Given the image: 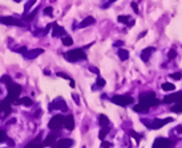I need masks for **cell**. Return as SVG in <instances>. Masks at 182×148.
Masks as SVG:
<instances>
[{"label":"cell","mask_w":182,"mask_h":148,"mask_svg":"<svg viewBox=\"0 0 182 148\" xmlns=\"http://www.w3.org/2000/svg\"><path fill=\"white\" fill-rule=\"evenodd\" d=\"M57 75H58V76H60V77H64V79H68V80H72V79H71L69 76H68V75H65V73H61V72H58V73H57Z\"/></svg>","instance_id":"cell-32"},{"label":"cell","mask_w":182,"mask_h":148,"mask_svg":"<svg viewBox=\"0 0 182 148\" xmlns=\"http://www.w3.org/2000/svg\"><path fill=\"white\" fill-rule=\"evenodd\" d=\"M177 132H180V134H182V126H181V127H177Z\"/></svg>","instance_id":"cell-37"},{"label":"cell","mask_w":182,"mask_h":148,"mask_svg":"<svg viewBox=\"0 0 182 148\" xmlns=\"http://www.w3.org/2000/svg\"><path fill=\"white\" fill-rule=\"evenodd\" d=\"M55 140H56V135H49L48 137H47V140L44 141V146H53L55 144Z\"/></svg>","instance_id":"cell-18"},{"label":"cell","mask_w":182,"mask_h":148,"mask_svg":"<svg viewBox=\"0 0 182 148\" xmlns=\"http://www.w3.org/2000/svg\"><path fill=\"white\" fill-rule=\"evenodd\" d=\"M64 57L67 59L68 62H78V60H82V59H86V55H85V52H84V49H80V48H77V49H72V51H68L64 53Z\"/></svg>","instance_id":"cell-3"},{"label":"cell","mask_w":182,"mask_h":148,"mask_svg":"<svg viewBox=\"0 0 182 148\" xmlns=\"http://www.w3.org/2000/svg\"><path fill=\"white\" fill-rule=\"evenodd\" d=\"M73 97H75V100H76V103H78V97H77V95H73Z\"/></svg>","instance_id":"cell-39"},{"label":"cell","mask_w":182,"mask_h":148,"mask_svg":"<svg viewBox=\"0 0 182 148\" xmlns=\"http://www.w3.org/2000/svg\"><path fill=\"white\" fill-rule=\"evenodd\" d=\"M92 24H95V19H93L92 16H88L85 17L84 20H82L80 23V28H84V27H88V26H92Z\"/></svg>","instance_id":"cell-16"},{"label":"cell","mask_w":182,"mask_h":148,"mask_svg":"<svg viewBox=\"0 0 182 148\" xmlns=\"http://www.w3.org/2000/svg\"><path fill=\"white\" fill-rule=\"evenodd\" d=\"M114 46H117V47H120V46H122V42H121V40H119V42H116V43H114Z\"/></svg>","instance_id":"cell-36"},{"label":"cell","mask_w":182,"mask_h":148,"mask_svg":"<svg viewBox=\"0 0 182 148\" xmlns=\"http://www.w3.org/2000/svg\"><path fill=\"white\" fill-rule=\"evenodd\" d=\"M64 126H65V128L68 131H72L73 128H75V119H73L72 115L67 116L65 119H64Z\"/></svg>","instance_id":"cell-13"},{"label":"cell","mask_w":182,"mask_h":148,"mask_svg":"<svg viewBox=\"0 0 182 148\" xmlns=\"http://www.w3.org/2000/svg\"><path fill=\"white\" fill-rule=\"evenodd\" d=\"M7 140V134L4 131L0 130V143H3V141H6Z\"/></svg>","instance_id":"cell-29"},{"label":"cell","mask_w":182,"mask_h":148,"mask_svg":"<svg viewBox=\"0 0 182 148\" xmlns=\"http://www.w3.org/2000/svg\"><path fill=\"white\" fill-rule=\"evenodd\" d=\"M64 119H65V117L61 116V115H56V116H53L52 119H51V121H49L48 127L51 128V130H53V131L60 130L61 126L64 124Z\"/></svg>","instance_id":"cell-6"},{"label":"cell","mask_w":182,"mask_h":148,"mask_svg":"<svg viewBox=\"0 0 182 148\" xmlns=\"http://www.w3.org/2000/svg\"><path fill=\"white\" fill-rule=\"evenodd\" d=\"M119 22L122 23V24H129L130 27L134 24L133 20H132V19H130L129 16H125V15H120V16H119Z\"/></svg>","instance_id":"cell-15"},{"label":"cell","mask_w":182,"mask_h":148,"mask_svg":"<svg viewBox=\"0 0 182 148\" xmlns=\"http://www.w3.org/2000/svg\"><path fill=\"white\" fill-rule=\"evenodd\" d=\"M71 146H73L72 139H61L57 143V147H71Z\"/></svg>","instance_id":"cell-17"},{"label":"cell","mask_w":182,"mask_h":148,"mask_svg":"<svg viewBox=\"0 0 182 148\" xmlns=\"http://www.w3.org/2000/svg\"><path fill=\"white\" fill-rule=\"evenodd\" d=\"M72 43H73V40H72L71 36H64L63 37V44L64 46H72Z\"/></svg>","instance_id":"cell-26"},{"label":"cell","mask_w":182,"mask_h":148,"mask_svg":"<svg viewBox=\"0 0 182 148\" xmlns=\"http://www.w3.org/2000/svg\"><path fill=\"white\" fill-rule=\"evenodd\" d=\"M182 77V73L181 72H175L171 75V79H174V80H180V79Z\"/></svg>","instance_id":"cell-31"},{"label":"cell","mask_w":182,"mask_h":148,"mask_svg":"<svg viewBox=\"0 0 182 148\" xmlns=\"http://www.w3.org/2000/svg\"><path fill=\"white\" fill-rule=\"evenodd\" d=\"M171 111L175 112V113H181V112H182V101H181V103L178 101L174 107H171Z\"/></svg>","instance_id":"cell-23"},{"label":"cell","mask_w":182,"mask_h":148,"mask_svg":"<svg viewBox=\"0 0 182 148\" xmlns=\"http://www.w3.org/2000/svg\"><path fill=\"white\" fill-rule=\"evenodd\" d=\"M152 52H154V48H153V47L145 48L144 51H142V53H141V59H142V60H144V62L146 63V62L150 59V56H152Z\"/></svg>","instance_id":"cell-14"},{"label":"cell","mask_w":182,"mask_h":148,"mask_svg":"<svg viewBox=\"0 0 182 148\" xmlns=\"http://www.w3.org/2000/svg\"><path fill=\"white\" fill-rule=\"evenodd\" d=\"M0 23L6 24V26H17V27H23L24 23L17 20L15 17H9V16H0Z\"/></svg>","instance_id":"cell-7"},{"label":"cell","mask_w":182,"mask_h":148,"mask_svg":"<svg viewBox=\"0 0 182 148\" xmlns=\"http://www.w3.org/2000/svg\"><path fill=\"white\" fill-rule=\"evenodd\" d=\"M119 56H120L121 60H126V59L129 57V52H128L126 49H120V51H119Z\"/></svg>","instance_id":"cell-22"},{"label":"cell","mask_w":182,"mask_h":148,"mask_svg":"<svg viewBox=\"0 0 182 148\" xmlns=\"http://www.w3.org/2000/svg\"><path fill=\"white\" fill-rule=\"evenodd\" d=\"M161 88L164 91H174L175 90V86L171 84V83H164V84L161 86Z\"/></svg>","instance_id":"cell-19"},{"label":"cell","mask_w":182,"mask_h":148,"mask_svg":"<svg viewBox=\"0 0 182 148\" xmlns=\"http://www.w3.org/2000/svg\"><path fill=\"white\" fill-rule=\"evenodd\" d=\"M109 2H114V0H109Z\"/></svg>","instance_id":"cell-41"},{"label":"cell","mask_w":182,"mask_h":148,"mask_svg":"<svg viewBox=\"0 0 182 148\" xmlns=\"http://www.w3.org/2000/svg\"><path fill=\"white\" fill-rule=\"evenodd\" d=\"M7 88H8V97L6 99V101H8V103L16 101L19 95H20V92H21V87L19 86V84H15V83L9 81Z\"/></svg>","instance_id":"cell-2"},{"label":"cell","mask_w":182,"mask_h":148,"mask_svg":"<svg viewBox=\"0 0 182 148\" xmlns=\"http://www.w3.org/2000/svg\"><path fill=\"white\" fill-rule=\"evenodd\" d=\"M173 143L169 139H164V137H160V139H156V141L153 143V147H170Z\"/></svg>","instance_id":"cell-9"},{"label":"cell","mask_w":182,"mask_h":148,"mask_svg":"<svg viewBox=\"0 0 182 148\" xmlns=\"http://www.w3.org/2000/svg\"><path fill=\"white\" fill-rule=\"evenodd\" d=\"M145 123V124L150 128V130H160L161 127H164L166 123H170V121H173V119L171 117H166V119H162V120H160V119H154V120H152L150 123H147L146 120H142Z\"/></svg>","instance_id":"cell-4"},{"label":"cell","mask_w":182,"mask_h":148,"mask_svg":"<svg viewBox=\"0 0 182 148\" xmlns=\"http://www.w3.org/2000/svg\"><path fill=\"white\" fill-rule=\"evenodd\" d=\"M36 3V0H29V2L26 4V7H24V11H26V13L29 11V8H31L32 6H33V4H35Z\"/></svg>","instance_id":"cell-27"},{"label":"cell","mask_w":182,"mask_h":148,"mask_svg":"<svg viewBox=\"0 0 182 148\" xmlns=\"http://www.w3.org/2000/svg\"><path fill=\"white\" fill-rule=\"evenodd\" d=\"M110 100L113 103H116V104L125 107L128 104H132V103L134 101V99L132 97V96H126V95H116V96H113Z\"/></svg>","instance_id":"cell-5"},{"label":"cell","mask_w":182,"mask_h":148,"mask_svg":"<svg viewBox=\"0 0 182 148\" xmlns=\"http://www.w3.org/2000/svg\"><path fill=\"white\" fill-rule=\"evenodd\" d=\"M3 111V101H0V113H2Z\"/></svg>","instance_id":"cell-38"},{"label":"cell","mask_w":182,"mask_h":148,"mask_svg":"<svg viewBox=\"0 0 182 148\" xmlns=\"http://www.w3.org/2000/svg\"><path fill=\"white\" fill-rule=\"evenodd\" d=\"M132 136H133V137H136V139H138V137H141V135L136 134V132H132Z\"/></svg>","instance_id":"cell-34"},{"label":"cell","mask_w":182,"mask_h":148,"mask_svg":"<svg viewBox=\"0 0 182 148\" xmlns=\"http://www.w3.org/2000/svg\"><path fill=\"white\" fill-rule=\"evenodd\" d=\"M165 103H173V101H182V92L178 93H174V95H170V96H166L164 99Z\"/></svg>","instance_id":"cell-12"},{"label":"cell","mask_w":182,"mask_h":148,"mask_svg":"<svg viewBox=\"0 0 182 148\" xmlns=\"http://www.w3.org/2000/svg\"><path fill=\"white\" fill-rule=\"evenodd\" d=\"M44 13L48 15V16H52V13H53V9H52V7H47L45 9H44Z\"/></svg>","instance_id":"cell-30"},{"label":"cell","mask_w":182,"mask_h":148,"mask_svg":"<svg viewBox=\"0 0 182 148\" xmlns=\"http://www.w3.org/2000/svg\"><path fill=\"white\" fill-rule=\"evenodd\" d=\"M44 52V49H40V48H37V49H32V51H26L24 52V56H26L27 59H35L37 57L40 53Z\"/></svg>","instance_id":"cell-11"},{"label":"cell","mask_w":182,"mask_h":148,"mask_svg":"<svg viewBox=\"0 0 182 148\" xmlns=\"http://www.w3.org/2000/svg\"><path fill=\"white\" fill-rule=\"evenodd\" d=\"M17 103H21V104H24V106H32V100L29 97H23V99H20V100H16Z\"/></svg>","instance_id":"cell-25"},{"label":"cell","mask_w":182,"mask_h":148,"mask_svg":"<svg viewBox=\"0 0 182 148\" xmlns=\"http://www.w3.org/2000/svg\"><path fill=\"white\" fill-rule=\"evenodd\" d=\"M101 146H102V147H110L112 144H110V143H105V141H104V143H102Z\"/></svg>","instance_id":"cell-35"},{"label":"cell","mask_w":182,"mask_h":148,"mask_svg":"<svg viewBox=\"0 0 182 148\" xmlns=\"http://www.w3.org/2000/svg\"><path fill=\"white\" fill-rule=\"evenodd\" d=\"M104 86H105V80L102 77L98 76L97 77V83H96V87H93V90H95V88H102Z\"/></svg>","instance_id":"cell-24"},{"label":"cell","mask_w":182,"mask_h":148,"mask_svg":"<svg viewBox=\"0 0 182 148\" xmlns=\"http://www.w3.org/2000/svg\"><path fill=\"white\" fill-rule=\"evenodd\" d=\"M132 7H133V9H134L136 13H138V7L136 6V3H132Z\"/></svg>","instance_id":"cell-33"},{"label":"cell","mask_w":182,"mask_h":148,"mask_svg":"<svg viewBox=\"0 0 182 148\" xmlns=\"http://www.w3.org/2000/svg\"><path fill=\"white\" fill-rule=\"evenodd\" d=\"M98 120H100V124L101 127H105V126H109V119L105 116V115H100V117H98Z\"/></svg>","instance_id":"cell-21"},{"label":"cell","mask_w":182,"mask_h":148,"mask_svg":"<svg viewBox=\"0 0 182 148\" xmlns=\"http://www.w3.org/2000/svg\"><path fill=\"white\" fill-rule=\"evenodd\" d=\"M140 104L134 107L136 112H146L152 106H154L158 103V100L156 99L154 93H144V95L140 96Z\"/></svg>","instance_id":"cell-1"},{"label":"cell","mask_w":182,"mask_h":148,"mask_svg":"<svg viewBox=\"0 0 182 148\" xmlns=\"http://www.w3.org/2000/svg\"><path fill=\"white\" fill-rule=\"evenodd\" d=\"M15 2H16V3H19V2H20V0H15Z\"/></svg>","instance_id":"cell-40"},{"label":"cell","mask_w":182,"mask_h":148,"mask_svg":"<svg viewBox=\"0 0 182 148\" xmlns=\"http://www.w3.org/2000/svg\"><path fill=\"white\" fill-rule=\"evenodd\" d=\"M175 55H177V53H175V49H174V48H171L170 51H169V53H168L169 60H171V59H174V57H175Z\"/></svg>","instance_id":"cell-28"},{"label":"cell","mask_w":182,"mask_h":148,"mask_svg":"<svg viewBox=\"0 0 182 148\" xmlns=\"http://www.w3.org/2000/svg\"><path fill=\"white\" fill-rule=\"evenodd\" d=\"M53 26V32H52V35L55 36V37H63L64 35H65V29H64L63 27H60V26H57L56 23H53L52 24Z\"/></svg>","instance_id":"cell-10"},{"label":"cell","mask_w":182,"mask_h":148,"mask_svg":"<svg viewBox=\"0 0 182 148\" xmlns=\"http://www.w3.org/2000/svg\"><path fill=\"white\" fill-rule=\"evenodd\" d=\"M51 110H61V111H67L68 108H67L65 101H64L61 97H58V99H56V100L51 104Z\"/></svg>","instance_id":"cell-8"},{"label":"cell","mask_w":182,"mask_h":148,"mask_svg":"<svg viewBox=\"0 0 182 148\" xmlns=\"http://www.w3.org/2000/svg\"><path fill=\"white\" fill-rule=\"evenodd\" d=\"M108 132H109V126H105V127H102V128H101L100 135H98V136H100V139H101V140H104V137L108 135Z\"/></svg>","instance_id":"cell-20"}]
</instances>
